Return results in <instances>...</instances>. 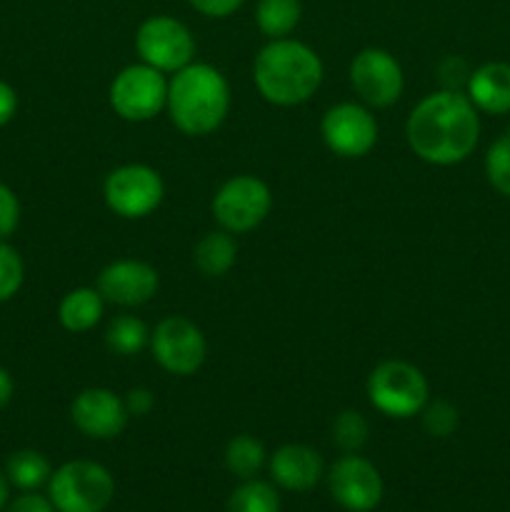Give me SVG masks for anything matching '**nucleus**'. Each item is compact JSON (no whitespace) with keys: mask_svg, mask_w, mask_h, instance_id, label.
Masks as SVG:
<instances>
[{"mask_svg":"<svg viewBox=\"0 0 510 512\" xmlns=\"http://www.w3.org/2000/svg\"><path fill=\"white\" fill-rule=\"evenodd\" d=\"M405 138L410 150L425 163H463L480 138L478 108L460 90L430 93L408 115Z\"/></svg>","mask_w":510,"mask_h":512,"instance_id":"obj_1","label":"nucleus"},{"mask_svg":"<svg viewBox=\"0 0 510 512\" xmlns=\"http://www.w3.org/2000/svg\"><path fill=\"white\" fill-rule=\"evenodd\" d=\"M253 80L268 103L290 108L313 98L323 83V63L305 43L278 38L270 40L255 58Z\"/></svg>","mask_w":510,"mask_h":512,"instance_id":"obj_2","label":"nucleus"},{"mask_svg":"<svg viewBox=\"0 0 510 512\" xmlns=\"http://www.w3.org/2000/svg\"><path fill=\"white\" fill-rule=\"evenodd\" d=\"M168 113L175 128L185 135H208L225 120L230 108V88L225 75L208 63L180 68L168 83Z\"/></svg>","mask_w":510,"mask_h":512,"instance_id":"obj_3","label":"nucleus"},{"mask_svg":"<svg viewBox=\"0 0 510 512\" xmlns=\"http://www.w3.org/2000/svg\"><path fill=\"white\" fill-rule=\"evenodd\" d=\"M48 498L58 512H105L115 498V480L95 460H70L50 475Z\"/></svg>","mask_w":510,"mask_h":512,"instance_id":"obj_4","label":"nucleus"},{"mask_svg":"<svg viewBox=\"0 0 510 512\" xmlns=\"http://www.w3.org/2000/svg\"><path fill=\"white\" fill-rule=\"evenodd\" d=\"M368 398L388 418H413L428 403V380L405 360H385L370 373Z\"/></svg>","mask_w":510,"mask_h":512,"instance_id":"obj_5","label":"nucleus"},{"mask_svg":"<svg viewBox=\"0 0 510 512\" xmlns=\"http://www.w3.org/2000/svg\"><path fill=\"white\" fill-rule=\"evenodd\" d=\"M110 108L130 123H145L168 105V80L153 65H128L110 83Z\"/></svg>","mask_w":510,"mask_h":512,"instance_id":"obj_6","label":"nucleus"},{"mask_svg":"<svg viewBox=\"0 0 510 512\" xmlns=\"http://www.w3.org/2000/svg\"><path fill=\"white\" fill-rule=\"evenodd\" d=\"M273 208L270 188L255 175H235L225 180L213 198V215L228 233H248L268 218Z\"/></svg>","mask_w":510,"mask_h":512,"instance_id":"obj_7","label":"nucleus"},{"mask_svg":"<svg viewBox=\"0 0 510 512\" xmlns=\"http://www.w3.org/2000/svg\"><path fill=\"white\" fill-rule=\"evenodd\" d=\"M103 195L108 208L125 220H138L158 210L163 203L165 185L158 170L148 165H120L105 178Z\"/></svg>","mask_w":510,"mask_h":512,"instance_id":"obj_8","label":"nucleus"},{"mask_svg":"<svg viewBox=\"0 0 510 512\" xmlns=\"http://www.w3.org/2000/svg\"><path fill=\"white\" fill-rule=\"evenodd\" d=\"M135 48L145 65H153L160 73H178L193 63L195 40L188 25L170 15H153L143 20L135 33Z\"/></svg>","mask_w":510,"mask_h":512,"instance_id":"obj_9","label":"nucleus"},{"mask_svg":"<svg viewBox=\"0 0 510 512\" xmlns=\"http://www.w3.org/2000/svg\"><path fill=\"white\" fill-rule=\"evenodd\" d=\"M150 348L160 368L168 370L170 375H183V378L198 373L208 355L203 330L183 315H170L160 320L150 333Z\"/></svg>","mask_w":510,"mask_h":512,"instance_id":"obj_10","label":"nucleus"},{"mask_svg":"<svg viewBox=\"0 0 510 512\" xmlns=\"http://www.w3.org/2000/svg\"><path fill=\"white\" fill-rule=\"evenodd\" d=\"M403 68L383 48H365L350 63V85L370 108H388L403 95Z\"/></svg>","mask_w":510,"mask_h":512,"instance_id":"obj_11","label":"nucleus"},{"mask_svg":"<svg viewBox=\"0 0 510 512\" xmlns=\"http://www.w3.org/2000/svg\"><path fill=\"white\" fill-rule=\"evenodd\" d=\"M328 488L335 503L350 512H370L383 500V478L378 468L358 453H345L330 468Z\"/></svg>","mask_w":510,"mask_h":512,"instance_id":"obj_12","label":"nucleus"},{"mask_svg":"<svg viewBox=\"0 0 510 512\" xmlns=\"http://www.w3.org/2000/svg\"><path fill=\"white\" fill-rule=\"evenodd\" d=\"M325 145L340 158H363L378 140V123L360 103H338L320 123Z\"/></svg>","mask_w":510,"mask_h":512,"instance_id":"obj_13","label":"nucleus"},{"mask_svg":"<svg viewBox=\"0 0 510 512\" xmlns=\"http://www.w3.org/2000/svg\"><path fill=\"white\" fill-rule=\"evenodd\" d=\"M70 418L75 428L95 440L118 438L128 425V408L120 395L108 388H88L75 395L70 405Z\"/></svg>","mask_w":510,"mask_h":512,"instance_id":"obj_14","label":"nucleus"},{"mask_svg":"<svg viewBox=\"0 0 510 512\" xmlns=\"http://www.w3.org/2000/svg\"><path fill=\"white\" fill-rule=\"evenodd\" d=\"M158 273L153 265L143 260H115L98 275V293L105 303L120 305V308H138L153 300L158 293Z\"/></svg>","mask_w":510,"mask_h":512,"instance_id":"obj_15","label":"nucleus"},{"mask_svg":"<svg viewBox=\"0 0 510 512\" xmlns=\"http://www.w3.org/2000/svg\"><path fill=\"white\" fill-rule=\"evenodd\" d=\"M270 475L280 488L305 493L323 478V458L308 445H283L270 455Z\"/></svg>","mask_w":510,"mask_h":512,"instance_id":"obj_16","label":"nucleus"},{"mask_svg":"<svg viewBox=\"0 0 510 512\" xmlns=\"http://www.w3.org/2000/svg\"><path fill=\"white\" fill-rule=\"evenodd\" d=\"M470 103L488 115L510 113V63H485L470 73L468 85Z\"/></svg>","mask_w":510,"mask_h":512,"instance_id":"obj_17","label":"nucleus"},{"mask_svg":"<svg viewBox=\"0 0 510 512\" xmlns=\"http://www.w3.org/2000/svg\"><path fill=\"white\" fill-rule=\"evenodd\" d=\"M105 300L98 288H75L60 300L58 320L70 333H88L103 318Z\"/></svg>","mask_w":510,"mask_h":512,"instance_id":"obj_18","label":"nucleus"},{"mask_svg":"<svg viewBox=\"0 0 510 512\" xmlns=\"http://www.w3.org/2000/svg\"><path fill=\"white\" fill-rule=\"evenodd\" d=\"M238 258V245H235L233 233L228 230H215L200 238L195 245V265L208 278H220L228 273Z\"/></svg>","mask_w":510,"mask_h":512,"instance_id":"obj_19","label":"nucleus"},{"mask_svg":"<svg viewBox=\"0 0 510 512\" xmlns=\"http://www.w3.org/2000/svg\"><path fill=\"white\" fill-rule=\"evenodd\" d=\"M50 470L48 458L38 450H18L8 458V465H5V478L8 483H13L15 488L25 490V493H33V490L48 485Z\"/></svg>","mask_w":510,"mask_h":512,"instance_id":"obj_20","label":"nucleus"},{"mask_svg":"<svg viewBox=\"0 0 510 512\" xmlns=\"http://www.w3.org/2000/svg\"><path fill=\"white\" fill-rule=\"evenodd\" d=\"M303 15V5L300 0H258L255 8V23H258L260 33L268 35L270 40L285 38L295 30Z\"/></svg>","mask_w":510,"mask_h":512,"instance_id":"obj_21","label":"nucleus"},{"mask_svg":"<svg viewBox=\"0 0 510 512\" xmlns=\"http://www.w3.org/2000/svg\"><path fill=\"white\" fill-rule=\"evenodd\" d=\"M265 465V448L260 440L253 435H235L225 448V468L235 475V478L250 480L263 470Z\"/></svg>","mask_w":510,"mask_h":512,"instance_id":"obj_22","label":"nucleus"},{"mask_svg":"<svg viewBox=\"0 0 510 512\" xmlns=\"http://www.w3.org/2000/svg\"><path fill=\"white\" fill-rule=\"evenodd\" d=\"M150 343V333L145 328V323L135 315H120L113 323L108 325V333H105V345H108L110 353L115 355H128L140 353L145 345Z\"/></svg>","mask_w":510,"mask_h":512,"instance_id":"obj_23","label":"nucleus"},{"mask_svg":"<svg viewBox=\"0 0 510 512\" xmlns=\"http://www.w3.org/2000/svg\"><path fill=\"white\" fill-rule=\"evenodd\" d=\"M225 512H280V495L263 480H245L228 498Z\"/></svg>","mask_w":510,"mask_h":512,"instance_id":"obj_24","label":"nucleus"},{"mask_svg":"<svg viewBox=\"0 0 510 512\" xmlns=\"http://www.w3.org/2000/svg\"><path fill=\"white\" fill-rule=\"evenodd\" d=\"M368 420L358 410H343L338 418L333 420V443L338 445L343 453H358L365 443H368Z\"/></svg>","mask_w":510,"mask_h":512,"instance_id":"obj_25","label":"nucleus"},{"mask_svg":"<svg viewBox=\"0 0 510 512\" xmlns=\"http://www.w3.org/2000/svg\"><path fill=\"white\" fill-rule=\"evenodd\" d=\"M485 175L500 195L510 198V133H503L490 143L485 153Z\"/></svg>","mask_w":510,"mask_h":512,"instance_id":"obj_26","label":"nucleus"},{"mask_svg":"<svg viewBox=\"0 0 510 512\" xmlns=\"http://www.w3.org/2000/svg\"><path fill=\"white\" fill-rule=\"evenodd\" d=\"M423 413V428L425 433L433 438H448L458 430V410L450 405L448 400H435V403H425Z\"/></svg>","mask_w":510,"mask_h":512,"instance_id":"obj_27","label":"nucleus"},{"mask_svg":"<svg viewBox=\"0 0 510 512\" xmlns=\"http://www.w3.org/2000/svg\"><path fill=\"white\" fill-rule=\"evenodd\" d=\"M25 278L23 260H20L18 250L10 245L0 243V303L10 300L20 290Z\"/></svg>","mask_w":510,"mask_h":512,"instance_id":"obj_28","label":"nucleus"},{"mask_svg":"<svg viewBox=\"0 0 510 512\" xmlns=\"http://www.w3.org/2000/svg\"><path fill=\"white\" fill-rule=\"evenodd\" d=\"M20 220V203L8 185L0 183V240L8 238Z\"/></svg>","mask_w":510,"mask_h":512,"instance_id":"obj_29","label":"nucleus"},{"mask_svg":"<svg viewBox=\"0 0 510 512\" xmlns=\"http://www.w3.org/2000/svg\"><path fill=\"white\" fill-rule=\"evenodd\" d=\"M188 3L208 18H228L243 5V0H188Z\"/></svg>","mask_w":510,"mask_h":512,"instance_id":"obj_30","label":"nucleus"},{"mask_svg":"<svg viewBox=\"0 0 510 512\" xmlns=\"http://www.w3.org/2000/svg\"><path fill=\"white\" fill-rule=\"evenodd\" d=\"M5 512H55V508L50 498H43L38 493H25L10 505H5Z\"/></svg>","mask_w":510,"mask_h":512,"instance_id":"obj_31","label":"nucleus"},{"mask_svg":"<svg viewBox=\"0 0 510 512\" xmlns=\"http://www.w3.org/2000/svg\"><path fill=\"white\" fill-rule=\"evenodd\" d=\"M155 398L148 388H133L128 395H125V408H128V415H148L153 410Z\"/></svg>","mask_w":510,"mask_h":512,"instance_id":"obj_32","label":"nucleus"},{"mask_svg":"<svg viewBox=\"0 0 510 512\" xmlns=\"http://www.w3.org/2000/svg\"><path fill=\"white\" fill-rule=\"evenodd\" d=\"M15 110H18V95H15V90L8 83L0 80V125L10 123Z\"/></svg>","mask_w":510,"mask_h":512,"instance_id":"obj_33","label":"nucleus"},{"mask_svg":"<svg viewBox=\"0 0 510 512\" xmlns=\"http://www.w3.org/2000/svg\"><path fill=\"white\" fill-rule=\"evenodd\" d=\"M10 398H13V378H10L8 370L0 368V408H5Z\"/></svg>","mask_w":510,"mask_h":512,"instance_id":"obj_34","label":"nucleus"},{"mask_svg":"<svg viewBox=\"0 0 510 512\" xmlns=\"http://www.w3.org/2000/svg\"><path fill=\"white\" fill-rule=\"evenodd\" d=\"M5 505H8V478L0 473V510H5Z\"/></svg>","mask_w":510,"mask_h":512,"instance_id":"obj_35","label":"nucleus"}]
</instances>
